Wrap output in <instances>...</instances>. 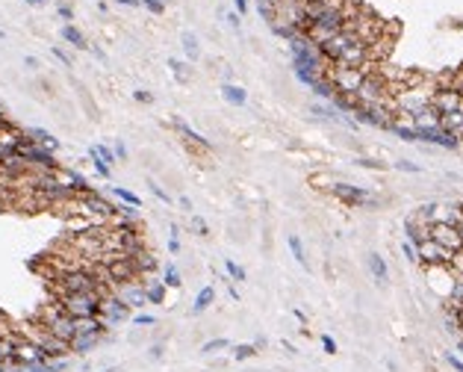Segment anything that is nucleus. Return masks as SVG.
I'll list each match as a JSON object with an SVG mask.
<instances>
[{
    "instance_id": "nucleus-27",
    "label": "nucleus",
    "mask_w": 463,
    "mask_h": 372,
    "mask_svg": "<svg viewBox=\"0 0 463 372\" xmlns=\"http://www.w3.org/2000/svg\"><path fill=\"white\" fill-rule=\"evenodd\" d=\"M257 355V349H254V343H239V346H233V357L236 360H248V357Z\"/></svg>"
},
{
    "instance_id": "nucleus-28",
    "label": "nucleus",
    "mask_w": 463,
    "mask_h": 372,
    "mask_svg": "<svg viewBox=\"0 0 463 372\" xmlns=\"http://www.w3.org/2000/svg\"><path fill=\"white\" fill-rule=\"evenodd\" d=\"M224 269H227V275H230L233 281H245V269H242L236 260H230V257H227V260H224Z\"/></svg>"
},
{
    "instance_id": "nucleus-19",
    "label": "nucleus",
    "mask_w": 463,
    "mask_h": 372,
    "mask_svg": "<svg viewBox=\"0 0 463 372\" xmlns=\"http://www.w3.org/2000/svg\"><path fill=\"white\" fill-rule=\"evenodd\" d=\"M165 284L162 281H148L145 284V299H148V305H162L165 302Z\"/></svg>"
},
{
    "instance_id": "nucleus-33",
    "label": "nucleus",
    "mask_w": 463,
    "mask_h": 372,
    "mask_svg": "<svg viewBox=\"0 0 463 372\" xmlns=\"http://www.w3.org/2000/svg\"><path fill=\"white\" fill-rule=\"evenodd\" d=\"M165 3L169 0H142V6H148V12H154V15H162L165 12Z\"/></svg>"
},
{
    "instance_id": "nucleus-35",
    "label": "nucleus",
    "mask_w": 463,
    "mask_h": 372,
    "mask_svg": "<svg viewBox=\"0 0 463 372\" xmlns=\"http://www.w3.org/2000/svg\"><path fill=\"white\" fill-rule=\"evenodd\" d=\"M401 251H404V257H407V260L419 263V254H416V245H413V242H407V239H404V242H401Z\"/></svg>"
},
{
    "instance_id": "nucleus-21",
    "label": "nucleus",
    "mask_w": 463,
    "mask_h": 372,
    "mask_svg": "<svg viewBox=\"0 0 463 372\" xmlns=\"http://www.w3.org/2000/svg\"><path fill=\"white\" fill-rule=\"evenodd\" d=\"M15 340L18 337H3L0 334V366L12 363V352H15Z\"/></svg>"
},
{
    "instance_id": "nucleus-32",
    "label": "nucleus",
    "mask_w": 463,
    "mask_h": 372,
    "mask_svg": "<svg viewBox=\"0 0 463 372\" xmlns=\"http://www.w3.org/2000/svg\"><path fill=\"white\" fill-rule=\"evenodd\" d=\"M192 231H195L198 237H209V225H206L201 216H192Z\"/></svg>"
},
{
    "instance_id": "nucleus-25",
    "label": "nucleus",
    "mask_w": 463,
    "mask_h": 372,
    "mask_svg": "<svg viewBox=\"0 0 463 372\" xmlns=\"http://www.w3.org/2000/svg\"><path fill=\"white\" fill-rule=\"evenodd\" d=\"M162 284H165V287H172V289H177L180 284H183V281H180V272H177V266H174V263H169V266H165V272H162Z\"/></svg>"
},
{
    "instance_id": "nucleus-23",
    "label": "nucleus",
    "mask_w": 463,
    "mask_h": 372,
    "mask_svg": "<svg viewBox=\"0 0 463 372\" xmlns=\"http://www.w3.org/2000/svg\"><path fill=\"white\" fill-rule=\"evenodd\" d=\"M109 192H112L115 198H121L124 204H130V207H142V201H139V195H136V192H130V189H124V186H112Z\"/></svg>"
},
{
    "instance_id": "nucleus-46",
    "label": "nucleus",
    "mask_w": 463,
    "mask_h": 372,
    "mask_svg": "<svg viewBox=\"0 0 463 372\" xmlns=\"http://www.w3.org/2000/svg\"><path fill=\"white\" fill-rule=\"evenodd\" d=\"M227 24H230L233 30H239V15H236V12H230V15H227Z\"/></svg>"
},
{
    "instance_id": "nucleus-44",
    "label": "nucleus",
    "mask_w": 463,
    "mask_h": 372,
    "mask_svg": "<svg viewBox=\"0 0 463 372\" xmlns=\"http://www.w3.org/2000/svg\"><path fill=\"white\" fill-rule=\"evenodd\" d=\"M233 6H236V15H245L248 12V0H233Z\"/></svg>"
},
{
    "instance_id": "nucleus-48",
    "label": "nucleus",
    "mask_w": 463,
    "mask_h": 372,
    "mask_svg": "<svg viewBox=\"0 0 463 372\" xmlns=\"http://www.w3.org/2000/svg\"><path fill=\"white\" fill-rule=\"evenodd\" d=\"M180 207H183V210H192V201H189L186 195H180Z\"/></svg>"
},
{
    "instance_id": "nucleus-8",
    "label": "nucleus",
    "mask_w": 463,
    "mask_h": 372,
    "mask_svg": "<svg viewBox=\"0 0 463 372\" xmlns=\"http://www.w3.org/2000/svg\"><path fill=\"white\" fill-rule=\"evenodd\" d=\"M460 103H463V95H460V92H454V89H437V92L431 95V106H434L437 116H448V113H454Z\"/></svg>"
},
{
    "instance_id": "nucleus-51",
    "label": "nucleus",
    "mask_w": 463,
    "mask_h": 372,
    "mask_svg": "<svg viewBox=\"0 0 463 372\" xmlns=\"http://www.w3.org/2000/svg\"><path fill=\"white\" fill-rule=\"evenodd\" d=\"M24 62H27V65H30V68H38V59H35V56H27V59H24Z\"/></svg>"
},
{
    "instance_id": "nucleus-10",
    "label": "nucleus",
    "mask_w": 463,
    "mask_h": 372,
    "mask_svg": "<svg viewBox=\"0 0 463 372\" xmlns=\"http://www.w3.org/2000/svg\"><path fill=\"white\" fill-rule=\"evenodd\" d=\"M172 124H174V130H177V133L183 136V139H186V142L192 145V148H201V151H213V142H209V139H204V136L198 133V130H192V127H189V124H186L183 119H172Z\"/></svg>"
},
{
    "instance_id": "nucleus-13",
    "label": "nucleus",
    "mask_w": 463,
    "mask_h": 372,
    "mask_svg": "<svg viewBox=\"0 0 463 372\" xmlns=\"http://www.w3.org/2000/svg\"><path fill=\"white\" fill-rule=\"evenodd\" d=\"M419 142H431V145H443V148H457L460 139H454L446 130H428V133H419Z\"/></svg>"
},
{
    "instance_id": "nucleus-11",
    "label": "nucleus",
    "mask_w": 463,
    "mask_h": 372,
    "mask_svg": "<svg viewBox=\"0 0 463 372\" xmlns=\"http://www.w3.org/2000/svg\"><path fill=\"white\" fill-rule=\"evenodd\" d=\"M115 295H118L127 307H145V305H148V299H145V287H139L136 281H133V284H124V287H115Z\"/></svg>"
},
{
    "instance_id": "nucleus-34",
    "label": "nucleus",
    "mask_w": 463,
    "mask_h": 372,
    "mask_svg": "<svg viewBox=\"0 0 463 372\" xmlns=\"http://www.w3.org/2000/svg\"><path fill=\"white\" fill-rule=\"evenodd\" d=\"M92 148H95V154L101 157V160L106 163V166H109V163H115V151H109L106 145H92Z\"/></svg>"
},
{
    "instance_id": "nucleus-47",
    "label": "nucleus",
    "mask_w": 463,
    "mask_h": 372,
    "mask_svg": "<svg viewBox=\"0 0 463 372\" xmlns=\"http://www.w3.org/2000/svg\"><path fill=\"white\" fill-rule=\"evenodd\" d=\"M169 248H172V254L180 251V239H169Z\"/></svg>"
},
{
    "instance_id": "nucleus-24",
    "label": "nucleus",
    "mask_w": 463,
    "mask_h": 372,
    "mask_svg": "<svg viewBox=\"0 0 463 372\" xmlns=\"http://www.w3.org/2000/svg\"><path fill=\"white\" fill-rule=\"evenodd\" d=\"M286 242H289V248H292V257H295L301 266H307V254H304V245H301V239L295 237V234H289V237H286Z\"/></svg>"
},
{
    "instance_id": "nucleus-43",
    "label": "nucleus",
    "mask_w": 463,
    "mask_h": 372,
    "mask_svg": "<svg viewBox=\"0 0 463 372\" xmlns=\"http://www.w3.org/2000/svg\"><path fill=\"white\" fill-rule=\"evenodd\" d=\"M395 166H398L401 171H413V174H416V171H422L419 166H413V163H404V160H401V163H395Z\"/></svg>"
},
{
    "instance_id": "nucleus-37",
    "label": "nucleus",
    "mask_w": 463,
    "mask_h": 372,
    "mask_svg": "<svg viewBox=\"0 0 463 372\" xmlns=\"http://www.w3.org/2000/svg\"><path fill=\"white\" fill-rule=\"evenodd\" d=\"M151 186V192H154L156 198H159V201H165V204H172V195H169V192H165V189H162V186H156V183H148Z\"/></svg>"
},
{
    "instance_id": "nucleus-5",
    "label": "nucleus",
    "mask_w": 463,
    "mask_h": 372,
    "mask_svg": "<svg viewBox=\"0 0 463 372\" xmlns=\"http://www.w3.org/2000/svg\"><path fill=\"white\" fill-rule=\"evenodd\" d=\"M330 192H333L343 204H348V207H375L377 204V195L366 192V189H360V186H351V183H333Z\"/></svg>"
},
{
    "instance_id": "nucleus-45",
    "label": "nucleus",
    "mask_w": 463,
    "mask_h": 372,
    "mask_svg": "<svg viewBox=\"0 0 463 372\" xmlns=\"http://www.w3.org/2000/svg\"><path fill=\"white\" fill-rule=\"evenodd\" d=\"M59 18H65V21H71V18H74V12H71V6H59Z\"/></svg>"
},
{
    "instance_id": "nucleus-50",
    "label": "nucleus",
    "mask_w": 463,
    "mask_h": 372,
    "mask_svg": "<svg viewBox=\"0 0 463 372\" xmlns=\"http://www.w3.org/2000/svg\"><path fill=\"white\" fill-rule=\"evenodd\" d=\"M115 3H121V6H139L142 0H115Z\"/></svg>"
},
{
    "instance_id": "nucleus-41",
    "label": "nucleus",
    "mask_w": 463,
    "mask_h": 372,
    "mask_svg": "<svg viewBox=\"0 0 463 372\" xmlns=\"http://www.w3.org/2000/svg\"><path fill=\"white\" fill-rule=\"evenodd\" d=\"M322 346H325V352H327V355H336V343H333L330 337H322Z\"/></svg>"
},
{
    "instance_id": "nucleus-9",
    "label": "nucleus",
    "mask_w": 463,
    "mask_h": 372,
    "mask_svg": "<svg viewBox=\"0 0 463 372\" xmlns=\"http://www.w3.org/2000/svg\"><path fill=\"white\" fill-rule=\"evenodd\" d=\"M35 343L41 346V352H45V357H48V360H65V355L71 352L68 343H62L59 337H53V334H48V331H45V337L35 340Z\"/></svg>"
},
{
    "instance_id": "nucleus-6",
    "label": "nucleus",
    "mask_w": 463,
    "mask_h": 372,
    "mask_svg": "<svg viewBox=\"0 0 463 372\" xmlns=\"http://www.w3.org/2000/svg\"><path fill=\"white\" fill-rule=\"evenodd\" d=\"M428 239H434L437 245H443L448 251H460L463 248V239L457 234V225H431L428 228Z\"/></svg>"
},
{
    "instance_id": "nucleus-38",
    "label": "nucleus",
    "mask_w": 463,
    "mask_h": 372,
    "mask_svg": "<svg viewBox=\"0 0 463 372\" xmlns=\"http://www.w3.org/2000/svg\"><path fill=\"white\" fill-rule=\"evenodd\" d=\"M133 98H136L139 103H151V101H154V95H151V92H145V89H136V92H133Z\"/></svg>"
},
{
    "instance_id": "nucleus-20",
    "label": "nucleus",
    "mask_w": 463,
    "mask_h": 372,
    "mask_svg": "<svg viewBox=\"0 0 463 372\" xmlns=\"http://www.w3.org/2000/svg\"><path fill=\"white\" fill-rule=\"evenodd\" d=\"M62 39H65V42H68V45H74V48H77V51H86V48H89L86 35L80 33V30H77V27H71V24H65V27H62Z\"/></svg>"
},
{
    "instance_id": "nucleus-17",
    "label": "nucleus",
    "mask_w": 463,
    "mask_h": 372,
    "mask_svg": "<svg viewBox=\"0 0 463 372\" xmlns=\"http://www.w3.org/2000/svg\"><path fill=\"white\" fill-rule=\"evenodd\" d=\"M222 98L227 103H233V106H245V101H248V95H245V89L242 86H233V83H222Z\"/></svg>"
},
{
    "instance_id": "nucleus-54",
    "label": "nucleus",
    "mask_w": 463,
    "mask_h": 372,
    "mask_svg": "<svg viewBox=\"0 0 463 372\" xmlns=\"http://www.w3.org/2000/svg\"><path fill=\"white\" fill-rule=\"evenodd\" d=\"M0 116H3V106H0Z\"/></svg>"
},
{
    "instance_id": "nucleus-22",
    "label": "nucleus",
    "mask_w": 463,
    "mask_h": 372,
    "mask_svg": "<svg viewBox=\"0 0 463 372\" xmlns=\"http://www.w3.org/2000/svg\"><path fill=\"white\" fill-rule=\"evenodd\" d=\"M183 53H186L189 62H195L198 56H201V45H198V39L192 33H183Z\"/></svg>"
},
{
    "instance_id": "nucleus-39",
    "label": "nucleus",
    "mask_w": 463,
    "mask_h": 372,
    "mask_svg": "<svg viewBox=\"0 0 463 372\" xmlns=\"http://www.w3.org/2000/svg\"><path fill=\"white\" fill-rule=\"evenodd\" d=\"M357 166H366V169H384V163H377V160H357Z\"/></svg>"
},
{
    "instance_id": "nucleus-14",
    "label": "nucleus",
    "mask_w": 463,
    "mask_h": 372,
    "mask_svg": "<svg viewBox=\"0 0 463 372\" xmlns=\"http://www.w3.org/2000/svg\"><path fill=\"white\" fill-rule=\"evenodd\" d=\"M27 136L33 139V142L38 145V148H45V151H51V154H56V151H59V139H56V136H51L48 130H38V127H30V130H27Z\"/></svg>"
},
{
    "instance_id": "nucleus-1",
    "label": "nucleus",
    "mask_w": 463,
    "mask_h": 372,
    "mask_svg": "<svg viewBox=\"0 0 463 372\" xmlns=\"http://www.w3.org/2000/svg\"><path fill=\"white\" fill-rule=\"evenodd\" d=\"M372 65H375V62H369V65H363V68L333 65V68H330V74H327V80H330V86H333V92H336V95H357V89L363 86L366 74H372V71H375Z\"/></svg>"
},
{
    "instance_id": "nucleus-29",
    "label": "nucleus",
    "mask_w": 463,
    "mask_h": 372,
    "mask_svg": "<svg viewBox=\"0 0 463 372\" xmlns=\"http://www.w3.org/2000/svg\"><path fill=\"white\" fill-rule=\"evenodd\" d=\"M169 68H172V74L180 80V83H189V71H186V65H183L180 59H172V62H169Z\"/></svg>"
},
{
    "instance_id": "nucleus-31",
    "label": "nucleus",
    "mask_w": 463,
    "mask_h": 372,
    "mask_svg": "<svg viewBox=\"0 0 463 372\" xmlns=\"http://www.w3.org/2000/svg\"><path fill=\"white\" fill-rule=\"evenodd\" d=\"M448 269L454 272L457 278H463V248H460V251H454V254H451V263H448Z\"/></svg>"
},
{
    "instance_id": "nucleus-53",
    "label": "nucleus",
    "mask_w": 463,
    "mask_h": 372,
    "mask_svg": "<svg viewBox=\"0 0 463 372\" xmlns=\"http://www.w3.org/2000/svg\"><path fill=\"white\" fill-rule=\"evenodd\" d=\"M457 234H460V239H463V219H460V225H457Z\"/></svg>"
},
{
    "instance_id": "nucleus-16",
    "label": "nucleus",
    "mask_w": 463,
    "mask_h": 372,
    "mask_svg": "<svg viewBox=\"0 0 463 372\" xmlns=\"http://www.w3.org/2000/svg\"><path fill=\"white\" fill-rule=\"evenodd\" d=\"M213 302H216V289H213V287L198 289V295H195V302H192V307H189V313H192V316H201Z\"/></svg>"
},
{
    "instance_id": "nucleus-49",
    "label": "nucleus",
    "mask_w": 463,
    "mask_h": 372,
    "mask_svg": "<svg viewBox=\"0 0 463 372\" xmlns=\"http://www.w3.org/2000/svg\"><path fill=\"white\" fill-rule=\"evenodd\" d=\"M115 157H127V148H124V145H121V142H118V145H115Z\"/></svg>"
},
{
    "instance_id": "nucleus-15",
    "label": "nucleus",
    "mask_w": 463,
    "mask_h": 372,
    "mask_svg": "<svg viewBox=\"0 0 463 372\" xmlns=\"http://www.w3.org/2000/svg\"><path fill=\"white\" fill-rule=\"evenodd\" d=\"M101 343V334H74V340H71V352H77V355H86V352H92L95 346Z\"/></svg>"
},
{
    "instance_id": "nucleus-3",
    "label": "nucleus",
    "mask_w": 463,
    "mask_h": 372,
    "mask_svg": "<svg viewBox=\"0 0 463 372\" xmlns=\"http://www.w3.org/2000/svg\"><path fill=\"white\" fill-rule=\"evenodd\" d=\"M416 254H419V263L428 266V269H448V263H451V251L443 248V245H437L434 239L419 242L416 245Z\"/></svg>"
},
{
    "instance_id": "nucleus-26",
    "label": "nucleus",
    "mask_w": 463,
    "mask_h": 372,
    "mask_svg": "<svg viewBox=\"0 0 463 372\" xmlns=\"http://www.w3.org/2000/svg\"><path fill=\"white\" fill-rule=\"evenodd\" d=\"M222 349H230V343L224 337H219V340H206L204 346H201V355H213V352H222Z\"/></svg>"
},
{
    "instance_id": "nucleus-12",
    "label": "nucleus",
    "mask_w": 463,
    "mask_h": 372,
    "mask_svg": "<svg viewBox=\"0 0 463 372\" xmlns=\"http://www.w3.org/2000/svg\"><path fill=\"white\" fill-rule=\"evenodd\" d=\"M413 127L419 130V133H428V130H440V116L434 113V106H422L419 113H413Z\"/></svg>"
},
{
    "instance_id": "nucleus-55",
    "label": "nucleus",
    "mask_w": 463,
    "mask_h": 372,
    "mask_svg": "<svg viewBox=\"0 0 463 372\" xmlns=\"http://www.w3.org/2000/svg\"><path fill=\"white\" fill-rule=\"evenodd\" d=\"M0 372H6V369H3V366H0Z\"/></svg>"
},
{
    "instance_id": "nucleus-18",
    "label": "nucleus",
    "mask_w": 463,
    "mask_h": 372,
    "mask_svg": "<svg viewBox=\"0 0 463 372\" xmlns=\"http://www.w3.org/2000/svg\"><path fill=\"white\" fill-rule=\"evenodd\" d=\"M369 272L375 275L377 284H387L390 281V269H387V263H384L381 254H369Z\"/></svg>"
},
{
    "instance_id": "nucleus-52",
    "label": "nucleus",
    "mask_w": 463,
    "mask_h": 372,
    "mask_svg": "<svg viewBox=\"0 0 463 372\" xmlns=\"http://www.w3.org/2000/svg\"><path fill=\"white\" fill-rule=\"evenodd\" d=\"M48 0H27V6H45Z\"/></svg>"
},
{
    "instance_id": "nucleus-2",
    "label": "nucleus",
    "mask_w": 463,
    "mask_h": 372,
    "mask_svg": "<svg viewBox=\"0 0 463 372\" xmlns=\"http://www.w3.org/2000/svg\"><path fill=\"white\" fill-rule=\"evenodd\" d=\"M95 289H109V287H101L89 269H65L62 278H59V292L62 295H71V292H95Z\"/></svg>"
},
{
    "instance_id": "nucleus-4",
    "label": "nucleus",
    "mask_w": 463,
    "mask_h": 372,
    "mask_svg": "<svg viewBox=\"0 0 463 372\" xmlns=\"http://www.w3.org/2000/svg\"><path fill=\"white\" fill-rule=\"evenodd\" d=\"M35 363H48V357L41 352V346L35 340H15V352H12V366H35Z\"/></svg>"
},
{
    "instance_id": "nucleus-40",
    "label": "nucleus",
    "mask_w": 463,
    "mask_h": 372,
    "mask_svg": "<svg viewBox=\"0 0 463 372\" xmlns=\"http://www.w3.org/2000/svg\"><path fill=\"white\" fill-rule=\"evenodd\" d=\"M53 56H56V59H59V62H62V65H71V59H68V53L62 51V48H53Z\"/></svg>"
},
{
    "instance_id": "nucleus-7",
    "label": "nucleus",
    "mask_w": 463,
    "mask_h": 372,
    "mask_svg": "<svg viewBox=\"0 0 463 372\" xmlns=\"http://www.w3.org/2000/svg\"><path fill=\"white\" fill-rule=\"evenodd\" d=\"M127 316H130V307L124 305L118 295H112V292H109V295H103V299H101V319L106 322V328H109V325H118V322H124Z\"/></svg>"
},
{
    "instance_id": "nucleus-36",
    "label": "nucleus",
    "mask_w": 463,
    "mask_h": 372,
    "mask_svg": "<svg viewBox=\"0 0 463 372\" xmlns=\"http://www.w3.org/2000/svg\"><path fill=\"white\" fill-rule=\"evenodd\" d=\"M133 325H139V328H145V325H156V316H151V313H139L136 319H133Z\"/></svg>"
},
{
    "instance_id": "nucleus-42",
    "label": "nucleus",
    "mask_w": 463,
    "mask_h": 372,
    "mask_svg": "<svg viewBox=\"0 0 463 372\" xmlns=\"http://www.w3.org/2000/svg\"><path fill=\"white\" fill-rule=\"evenodd\" d=\"M446 360H448V366H454L457 372H463V360L460 357H454V355H446Z\"/></svg>"
},
{
    "instance_id": "nucleus-30",
    "label": "nucleus",
    "mask_w": 463,
    "mask_h": 372,
    "mask_svg": "<svg viewBox=\"0 0 463 372\" xmlns=\"http://www.w3.org/2000/svg\"><path fill=\"white\" fill-rule=\"evenodd\" d=\"M89 157H92V163H95V169H98V174H101L103 180H109V166H106V163H103L101 157L95 154V148H89Z\"/></svg>"
}]
</instances>
